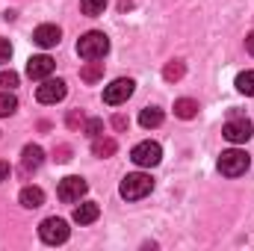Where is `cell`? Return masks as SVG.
<instances>
[{
	"instance_id": "ac0fdd59",
	"label": "cell",
	"mask_w": 254,
	"mask_h": 251,
	"mask_svg": "<svg viewBox=\"0 0 254 251\" xmlns=\"http://www.w3.org/2000/svg\"><path fill=\"white\" fill-rule=\"evenodd\" d=\"M101 77H104V63H98V60H89V65L80 68V80H86V83H98Z\"/></svg>"
},
{
	"instance_id": "484cf974",
	"label": "cell",
	"mask_w": 254,
	"mask_h": 251,
	"mask_svg": "<svg viewBox=\"0 0 254 251\" xmlns=\"http://www.w3.org/2000/svg\"><path fill=\"white\" fill-rule=\"evenodd\" d=\"M9 172H12V169H9V163H6V160H0V184H3V181H9Z\"/></svg>"
},
{
	"instance_id": "f1b7e54d",
	"label": "cell",
	"mask_w": 254,
	"mask_h": 251,
	"mask_svg": "<svg viewBox=\"0 0 254 251\" xmlns=\"http://www.w3.org/2000/svg\"><path fill=\"white\" fill-rule=\"evenodd\" d=\"M113 125L119 127V130H125V127H127V119H125V116H116V119H113Z\"/></svg>"
},
{
	"instance_id": "9a60e30c",
	"label": "cell",
	"mask_w": 254,
	"mask_h": 251,
	"mask_svg": "<svg viewBox=\"0 0 254 251\" xmlns=\"http://www.w3.org/2000/svg\"><path fill=\"white\" fill-rule=\"evenodd\" d=\"M116 148H119V145H116V139H104V133L92 139V154H95V157H101V160H104V157H113V154H116Z\"/></svg>"
},
{
	"instance_id": "7c38bea8",
	"label": "cell",
	"mask_w": 254,
	"mask_h": 251,
	"mask_svg": "<svg viewBox=\"0 0 254 251\" xmlns=\"http://www.w3.org/2000/svg\"><path fill=\"white\" fill-rule=\"evenodd\" d=\"M45 163V151L39 148V145H27L24 151H21V169L30 175V172H36L39 166Z\"/></svg>"
},
{
	"instance_id": "d4e9b609",
	"label": "cell",
	"mask_w": 254,
	"mask_h": 251,
	"mask_svg": "<svg viewBox=\"0 0 254 251\" xmlns=\"http://www.w3.org/2000/svg\"><path fill=\"white\" fill-rule=\"evenodd\" d=\"M12 60V45H9V39H0V65H6Z\"/></svg>"
},
{
	"instance_id": "8992f818",
	"label": "cell",
	"mask_w": 254,
	"mask_h": 251,
	"mask_svg": "<svg viewBox=\"0 0 254 251\" xmlns=\"http://www.w3.org/2000/svg\"><path fill=\"white\" fill-rule=\"evenodd\" d=\"M65 95H68V86H65V80H54V77H48V80H42V86L36 89V101L39 104H60Z\"/></svg>"
},
{
	"instance_id": "7a4b0ae2",
	"label": "cell",
	"mask_w": 254,
	"mask_h": 251,
	"mask_svg": "<svg viewBox=\"0 0 254 251\" xmlns=\"http://www.w3.org/2000/svg\"><path fill=\"white\" fill-rule=\"evenodd\" d=\"M151 189H154V178L151 175H145V172H133V175H127L125 181H122V198L125 201H139V198H145V195H151Z\"/></svg>"
},
{
	"instance_id": "30bf717a",
	"label": "cell",
	"mask_w": 254,
	"mask_h": 251,
	"mask_svg": "<svg viewBox=\"0 0 254 251\" xmlns=\"http://www.w3.org/2000/svg\"><path fill=\"white\" fill-rule=\"evenodd\" d=\"M54 68H57V63H54L48 54L30 57V63H27V77H30V80H48V77L54 74Z\"/></svg>"
},
{
	"instance_id": "2e32d148",
	"label": "cell",
	"mask_w": 254,
	"mask_h": 251,
	"mask_svg": "<svg viewBox=\"0 0 254 251\" xmlns=\"http://www.w3.org/2000/svg\"><path fill=\"white\" fill-rule=\"evenodd\" d=\"M139 125L145 127V130L160 127L163 125V110H160V107H145V110L139 113Z\"/></svg>"
},
{
	"instance_id": "9c48e42d",
	"label": "cell",
	"mask_w": 254,
	"mask_h": 251,
	"mask_svg": "<svg viewBox=\"0 0 254 251\" xmlns=\"http://www.w3.org/2000/svg\"><path fill=\"white\" fill-rule=\"evenodd\" d=\"M86 189H89V184H86L83 178L71 175V178L60 181V189H57V195H60V201H65V204H77V201L86 195Z\"/></svg>"
},
{
	"instance_id": "6da1fadb",
	"label": "cell",
	"mask_w": 254,
	"mask_h": 251,
	"mask_svg": "<svg viewBox=\"0 0 254 251\" xmlns=\"http://www.w3.org/2000/svg\"><path fill=\"white\" fill-rule=\"evenodd\" d=\"M77 54L83 60H104L110 54V39L101 30H89L77 39Z\"/></svg>"
},
{
	"instance_id": "cb8c5ba5",
	"label": "cell",
	"mask_w": 254,
	"mask_h": 251,
	"mask_svg": "<svg viewBox=\"0 0 254 251\" xmlns=\"http://www.w3.org/2000/svg\"><path fill=\"white\" fill-rule=\"evenodd\" d=\"M18 86V74L15 71H0V89H15Z\"/></svg>"
},
{
	"instance_id": "3957f363",
	"label": "cell",
	"mask_w": 254,
	"mask_h": 251,
	"mask_svg": "<svg viewBox=\"0 0 254 251\" xmlns=\"http://www.w3.org/2000/svg\"><path fill=\"white\" fill-rule=\"evenodd\" d=\"M249 166H252V160H249V154L240 151V148L222 151V157H219V172H222L225 178H240V175L249 172Z\"/></svg>"
},
{
	"instance_id": "5b68a950",
	"label": "cell",
	"mask_w": 254,
	"mask_h": 251,
	"mask_svg": "<svg viewBox=\"0 0 254 251\" xmlns=\"http://www.w3.org/2000/svg\"><path fill=\"white\" fill-rule=\"evenodd\" d=\"M130 160L139 166V169H154V166H160V160H163V148L157 145V142H139L133 151H130Z\"/></svg>"
},
{
	"instance_id": "83f0119b",
	"label": "cell",
	"mask_w": 254,
	"mask_h": 251,
	"mask_svg": "<svg viewBox=\"0 0 254 251\" xmlns=\"http://www.w3.org/2000/svg\"><path fill=\"white\" fill-rule=\"evenodd\" d=\"M246 51L254 57V33H249V36H246Z\"/></svg>"
},
{
	"instance_id": "d6986e66",
	"label": "cell",
	"mask_w": 254,
	"mask_h": 251,
	"mask_svg": "<svg viewBox=\"0 0 254 251\" xmlns=\"http://www.w3.org/2000/svg\"><path fill=\"white\" fill-rule=\"evenodd\" d=\"M184 74H187V65L181 63V60H172V63L163 68V77H166L169 83H178V80H181Z\"/></svg>"
},
{
	"instance_id": "277c9868",
	"label": "cell",
	"mask_w": 254,
	"mask_h": 251,
	"mask_svg": "<svg viewBox=\"0 0 254 251\" xmlns=\"http://www.w3.org/2000/svg\"><path fill=\"white\" fill-rule=\"evenodd\" d=\"M68 234H71L68 222L65 219H57V216H51V219H45L39 225V237H42L45 246H63L65 240H68Z\"/></svg>"
},
{
	"instance_id": "44dd1931",
	"label": "cell",
	"mask_w": 254,
	"mask_h": 251,
	"mask_svg": "<svg viewBox=\"0 0 254 251\" xmlns=\"http://www.w3.org/2000/svg\"><path fill=\"white\" fill-rule=\"evenodd\" d=\"M237 89H240L243 95L254 98V71H243V74H237Z\"/></svg>"
},
{
	"instance_id": "4fadbf2b",
	"label": "cell",
	"mask_w": 254,
	"mask_h": 251,
	"mask_svg": "<svg viewBox=\"0 0 254 251\" xmlns=\"http://www.w3.org/2000/svg\"><path fill=\"white\" fill-rule=\"evenodd\" d=\"M98 216H101V207L95 201H83L80 207H74V222L77 225H92V222H98Z\"/></svg>"
},
{
	"instance_id": "5bb4252c",
	"label": "cell",
	"mask_w": 254,
	"mask_h": 251,
	"mask_svg": "<svg viewBox=\"0 0 254 251\" xmlns=\"http://www.w3.org/2000/svg\"><path fill=\"white\" fill-rule=\"evenodd\" d=\"M18 201H21V207H27V210H39V207L45 204V192L39 187H24L21 195H18Z\"/></svg>"
},
{
	"instance_id": "8fae6325",
	"label": "cell",
	"mask_w": 254,
	"mask_h": 251,
	"mask_svg": "<svg viewBox=\"0 0 254 251\" xmlns=\"http://www.w3.org/2000/svg\"><path fill=\"white\" fill-rule=\"evenodd\" d=\"M60 39H63V30H60L57 24H42V27L33 30V42H36L39 48H57Z\"/></svg>"
},
{
	"instance_id": "52a82bcc",
	"label": "cell",
	"mask_w": 254,
	"mask_h": 251,
	"mask_svg": "<svg viewBox=\"0 0 254 251\" xmlns=\"http://www.w3.org/2000/svg\"><path fill=\"white\" fill-rule=\"evenodd\" d=\"M222 136L228 139V142H234V145H243V142H249L254 136V125L249 119H240V116H234L228 125L222 127Z\"/></svg>"
},
{
	"instance_id": "603a6c76",
	"label": "cell",
	"mask_w": 254,
	"mask_h": 251,
	"mask_svg": "<svg viewBox=\"0 0 254 251\" xmlns=\"http://www.w3.org/2000/svg\"><path fill=\"white\" fill-rule=\"evenodd\" d=\"M83 133H86V136H92V139H95V136H101V133H104V122H101V119H89L86 127H83Z\"/></svg>"
},
{
	"instance_id": "4316f807",
	"label": "cell",
	"mask_w": 254,
	"mask_h": 251,
	"mask_svg": "<svg viewBox=\"0 0 254 251\" xmlns=\"http://www.w3.org/2000/svg\"><path fill=\"white\" fill-rule=\"evenodd\" d=\"M77 125H83V113H71L68 116V127H77Z\"/></svg>"
},
{
	"instance_id": "7402d4cb",
	"label": "cell",
	"mask_w": 254,
	"mask_h": 251,
	"mask_svg": "<svg viewBox=\"0 0 254 251\" xmlns=\"http://www.w3.org/2000/svg\"><path fill=\"white\" fill-rule=\"evenodd\" d=\"M15 110H18V98L12 92H0V119L3 116H12Z\"/></svg>"
},
{
	"instance_id": "e0dca14e",
	"label": "cell",
	"mask_w": 254,
	"mask_h": 251,
	"mask_svg": "<svg viewBox=\"0 0 254 251\" xmlns=\"http://www.w3.org/2000/svg\"><path fill=\"white\" fill-rule=\"evenodd\" d=\"M175 116L178 119H195L198 116V101H192V98H181V101H175Z\"/></svg>"
},
{
	"instance_id": "ffe728a7",
	"label": "cell",
	"mask_w": 254,
	"mask_h": 251,
	"mask_svg": "<svg viewBox=\"0 0 254 251\" xmlns=\"http://www.w3.org/2000/svg\"><path fill=\"white\" fill-rule=\"evenodd\" d=\"M80 9H83V15H89V18H98V15H104L107 0H80Z\"/></svg>"
},
{
	"instance_id": "ba28073f",
	"label": "cell",
	"mask_w": 254,
	"mask_h": 251,
	"mask_svg": "<svg viewBox=\"0 0 254 251\" xmlns=\"http://www.w3.org/2000/svg\"><path fill=\"white\" fill-rule=\"evenodd\" d=\"M133 89H136V83H133L130 77H119V80H113V83L104 89V104H110V107L125 104L127 98L133 95Z\"/></svg>"
}]
</instances>
